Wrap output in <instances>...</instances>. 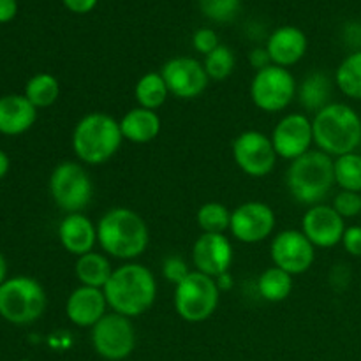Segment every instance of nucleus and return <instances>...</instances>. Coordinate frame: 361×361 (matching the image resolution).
Returning <instances> with one entry per match:
<instances>
[{
    "label": "nucleus",
    "mask_w": 361,
    "mask_h": 361,
    "mask_svg": "<svg viewBox=\"0 0 361 361\" xmlns=\"http://www.w3.org/2000/svg\"><path fill=\"white\" fill-rule=\"evenodd\" d=\"M6 275H7V263H6V257H4L2 252H0V286L6 282Z\"/></svg>",
    "instance_id": "41"
},
{
    "label": "nucleus",
    "mask_w": 361,
    "mask_h": 361,
    "mask_svg": "<svg viewBox=\"0 0 361 361\" xmlns=\"http://www.w3.org/2000/svg\"><path fill=\"white\" fill-rule=\"evenodd\" d=\"M44 288L32 277H14L0 286V316L9 323L32 324L44 314Z\"/></svg>",
    "instance_id": "6"
},
{
    "label": "nucleus",
    "mask_w": 361,
    "mask_h": 361,
    "mask_svg": "<svg viewBox=\"0 0 361 361\" xmlns=\"http://www.w3.org/2000/svg\"><path fill=\"white\" fill-rule=\"evenodd\" d=\"M90 341L95 353L108 361H122L136 348V328L130 317L109 312L90 328Z\"/></svg>",
    "instance_id": "10"
},
{
    "label": "nucleus",
    "mask_w": 361,
    "mask_h": 361,
    "mask_svg": "<svg viewBox=\"0 0 361 361\" xmlns=\"http://www.w3.org/2000/svg\"><path fill=\"white\" fill-rule=\"evenodd\" d=\"M63 6L74 14H87L95 9L99 0H62Z\"/></svg>",
    "instance_id": "38"
},
{
    "label": "nucleus",
    "mask_w": 361,
    "mask_h": 361,
    "mask_svg": "<svg viewBox=\"0 0 361 361\" xmlns=\"http://www.w3.org/2000/svg\"><path fill=\"white\" fill-rule=\"evenodd\" d=\"M335 183L341 190H351V192L361 194V154L341 155L334 159Z\"/></svg>",
    "instance_id": "29"
},
{
    "label": "nucleus",
    "mask_w": 361,
    "mask_h": 361,
    "mask_svg": "<svg viewBox=\"0 0 361 361\" xmlns=\"http://www.w3.org/2000/svg\"><path fill=\"white\" fill-rule=\"evenodd\" d=\"M23 361H28V360H23Z\"/></svg>",
    "instance_id": "42"
},
{
    "label": "nucleus",
    "mask_w": 361,
    "mask_h": 361,
    "mask_svg": "<svg viewBox=\"0 0 361 361\" xmlns=\"http://www.w3.org/2000/svg\"><path fill=\"white\" fill-rule=\"evenodd\" d=\"M331 92H334V83L324 73H310L309 76L303 78L302 83L298 85L296 97L302 104L303 109L314 113L321 111L331 102Z\"/></svg>",
    "instance_id": "23"
},
{
    "label": "nucleus",
    "mask_w": 361,
    "mask_h": 361,
    "mask_svg": "<svg viewBox=\"0 0 361 361\" xmlns=\"http://www.w3.org/2000/svg\"><path fill=\"white\" fill-rule=\"evenodd\" d=\"M235 250L231 240L217 233H203L192 245V263L196 271L219 279L229 274Z\"/></svg>",
    "instance_id": "16"
},
{
    "label": "nucleus",
    "mask_w": 361,
    "mask_h": 361,
    "mask_svg": "<svg viewBox=\"0 0 361 361\" xmlns=\"http://www.w3.org/2000/svg\"><path fill=\"white\" fill-rule=\"evenodd\" d=\"M335 85L345 97L361 101V49L342 60L335 73Z\"/></svg>",
    "instance_id": "27"
},
{
    "label": "nucleus",
    "mask_w": 361,
    "mask_h": 361,
    "mask_svg": "<svg viewBox=\"0 0 361 361\" xmlns=\"http://www.w3.org/2000/svg\"><path fill=\"white\" fill-rule=\"evenodd\" d=\"M162 78L168 85L169 94L175 97L190 101L207 90L210 78L204 66L192 56H175L169 59L161 69Z\"/></svg>",
    "instance_id": "14"
},
{
    "label": "nucleus",
    "mask_w": 361,
    "mask_h": 361,
    "mask_svg": "<svg viewBox=\"0 0 361 361\" xmlns=\"http://www.w3.org/2000/svg\"><path fill=\"white\" fill-rule=\"evenodd\" d=\"M113 270L115 268L111 267V261L108 259V256L95 252V250L85 254V256H80L76 261L78 281H80L81 286H88V288L104 289Z\"/></svg>",
    "instance_id": "24"
},
{
    "label": "nucleus",
    "mask_w": 361,
    "mask_h": 361,
    "mask_svg": "<svg viewBox=\"0 0 361 361\" xmlns=\"http://www.w3.org/2000/svg\"><path fill=\"white\" fill-rule=\"evenodd\" d=\"M221 288L214 277L190 271L180 284L175 286V310L187 323H203L210 319L219 307Z\"/></svg>",
    "instance_id": "7"
},
{
    "label": "nucleus",
    "mask_w": 361,
    "mask_h": 361,
    "mask_svg": "<svg viewBox=\"0 0 361 361\" xmlns=\"http://www.w3.org/2000/svg\"><path fill=\"white\" fill-rule=\"evenodd\" d=\"M231 152L236 166L252 178L270 175L279 159L271 137L259 130H243L238 134L233 141Z\"/></svg>",
    "instance_id": "11"
},
{
    "label": "nucleus",
    "mask_w": 361,
    "mask_h": 361,
    "mask_svg": "<svg viewBox=\"0 0 361 361\" xmlns=\"http://www.w3.org/2000/svg\"><path fill=\"white\" fill-rule=\"evenodd\" d=\"M150 231L137 212L115 207L97 222V243L102 252L115 259L133 261L147 250Z\"/></svg>",
    "instance_id": "2"
},
{
    "label": "nucleus",
    "mask_w": 361,
    "mask_h": 361,
    "mask_svg": "<svg viewBox=\"0 0 361 361\" xmlns=\"http://www.w3.org/2000/svg\"><path fill=\"white\" fill-rule=\"evenodd\" d=\"M277 217L270 204L263 201H247L231 212V231L233 238L240 243L254 245L261 243L274 233Z\"/></svg>",
    "instance_id": "12"
},
{
    "label": "nucleus",
    "mask_w": 361,
    "mask_h": 361,
    "mask_svg": "<svg viewBox=\"0 0 361 361\" xmlns=\"http://www.w3.org/2000/svg\"><path fill=\"white\" fill-rule=\"evenodd\" d=\"M293 288H295L293 275L277 267L267 268L257 279V293L261 298L271 303L288 300L293 293Z\"/></svg>",
    "instance_id": "25"
},
{
    "label": "nucleus",
    "mask_w": 361,
    "mask_h": 361,
    "mask_svg": "<svg viewBox=\"0 0 361 361\" xmlns=\"http://www.w3.org/2000/svg\"><path fill=\"white\" fill-rule=\"evenodd\" d=\"M109 309L102 289L80 286L69 295L66 303V314L73 324L80 328H94Z\"/></svg>",
    "instance_id": "18"
},
{
    "label": "nucleus",
    "mask_w": 361,
    "mask_h": 361,
    "mask_svg": "<svg viewBox=\"0 0 361 361\" xmlns=\"http://www.w3.org/2000/svg\"><path fill=\"white\" fill-rule=\"evenodd\" d=\"M7 171H9V157L6 155V152L0 150V178L6 176Z\"/></svg>",
    "instance_id": "40"
},
{
    "label": "nucleus",
    "mask_w": 361,
    "mask_h": 361,
    "mask_svg": "<svg viewBox=\"0 0 361 361\" xmlns=\"http://www.w3.org/2000/svg\"><path fill=\"white\" fill-rule=\"evenodd\" d=\"M249 63L257 71L264 69V67L271 66V59L268 55L267 48H254L249 51Z\"/></svg>",
    "instance_id": "37"
},
{
    "label": "nucleus",
    "mask_w": 361,
    "mask_h": 361,
    "mask_svg": "<svg viewBox=\"0 0 361 361\" xmlns=\"http://www.w3.org/2000/svg\"><path fill=\"white\" fill-rule=\"evenodd\" d=\"M122 141L120 122L102 111L85 115L73 130V150L76 157L87 166L108 162L120 150Z\"/></svg>",
    "instance_id": "5"
},
{
    "label": "nucleus",
    "mask_w": 361,
    "mask_h": 361,
    "mask_svg": "<svg viewBox=\"0 0 361 361\" xmlns=\"http://www.w3.org/2000/svg\"><path fill=\"white\" fill-rule=\"evenodd\" d=\"M221 42H219V35L214 28H197L192 35V48L196 49L201 55H210L215 48H219Z\"/></svg>",
    "instance_id": "35"
},
{
    "label": "nucleus",
    "mask_w": 361,
    "mask_h": 361,
    "mask_svg": "<svg viewBox=\"0 0 361 361\" xmlns=\"http://www.w3.org/2000/svg\"><path fill=\"white\" fill-rule=\"evenodd\" d=\"M59 238L63 249L73 256L94 252L97 245V226L83 214H67L59 226Z\"/></svg>",
    "instance_id": "20"
},
{
    "label": "nucleus",
    "mask_w": 361,
    "mask_h": 361,
    "mask_svg": "<svg viewBox=\"0 0 361 361\" xmlns=\"http://www.w3.org/2000/svg\"><path fill=\"white\" fill-rule=\"evenodd\" d=\"M60 95V85L53 74L39 73L28 80L25 87V97L35 106V108H49L55 104Z\"/></svg>",
    "instance_id": "28"
},
{
    "label": "nucleus",
    "mask_w": 361,
    "mask_h": 361,
    "mask_svg": "<svg viewBox=\"0 0 361 361\" xmlns=\"http://www.w3.org/2000/svg\"><path fill=\"white\" fill-rule=\"evenodd\" d=\"M270 137L279 157L295 161L312 147V120L305 113H289L279 120Z\"/></svg>",
    "instance_id": "15"
},
{
    "label": "nucleus",
    "mask_w": 361,
    "mask_h": 361,
    "mask_svg": "<svg viewBox=\"0 0 361 361\" xmlns=\"http://www.w3.org/2000/svg\"><path fill=\"white\" fill-rule=\"evenodd\" d=\"M342 245H344L348 254L355 257H361V226H349V228H345Z\"/></svg>",
    "instance_id": "36"
},
{
    "label": "nucleus",
    "mask_w": 361,
    "mask_h": 361,
    "mask_svg": "<svg viewBox=\"0 0 361 361\" xmlns=\"http://www.w3.org/2000/svg\"><path fill=\"white\" fill-rule=\"evenodd\" d=\"M270 256L274 267L291 275H302L312 267L316 247L298 229H284L271 240Z\"/></svg>",
    "instance_id": "13"
},
{
    "label": "nucleus",
    "mask_w": 361,
    "mask_h": 361,
    "mask_svg": "<svg viewBox=\"0 0 361 361\" xmlns=\"http://www.w3.org/2000/svg\"><path fill=\"white\" fill-rule=\"evenodd\" d=\"M331 207L337 210V214L342 219L358 217L361 214V194L351 192V190H341L334 197V204Z\"/></svg>",
    "instance_id": "33"
},
{
    "label": "nucleus",
    "mask_w": 361,
    "mask_h": 361,
    "mask_svg": "<svg viewBox=\"0 0 361 361\" xmlns=\"http://www.w3.org/2000/svg\"><path fill=\"white\" fill-rule=\"evenodd\" d=\"M314 143L330 157L353 154L361 145V116L345 102H330L312 118Z\"/></svg>",
    "instance_id": "3"
},
{
    "label": "nucleus",
    "mask_w": 361,
    "mask_h": 361,
    "mask_svg": "<svg viewBox=\"0 0 361 361\" xmlns=\"http://www.w3.org/2000/svg\"><path fill=\"white\" fill-rule=\"evenodd\" d=\"M344 221L330 204H314L303 214L302 233L314 247L331 249L342 243L345 233Z\"/></svg>",
    "instance_id": "17"
},
{
    "label": "nucleus",
    "mask_w": 361,
    "mask_h": 361,
    "mask_svg": "<svg viewBox=\"0 0 361 361\" xmlns=\"http://www.w3.org/2000/svg\"><path fill=\"white\" fill-rule=\"evenodd\" d=\"M298 83L289 69L279 66H268L257 71L250 81V99L261 111H284L296 97Z\"/></svg>",
    "instance_id": "9"
},
{
    "label": "nucleus",
    "mask_w": 361,
    "mask_h": 361,
    "mask_svg": "<svg viewBox=\"0 0 361 361\" xmlns=\"http://www.w3.org/2000/svg\"><path fill=\"white\" fill-rule=\"evenodd\" d=\"M53 201L66 214H78L90 204L94 183L83 164L73 161L60 162L49 176Z\"/></svg>",
    "instance_id": "8"
},
{
    "label": "nucleus",
    "mask_w": 361,
    "mask_h": 361,
    "mask_svg": "<svg viewBox=\"0 0 361 361\" xmlns=\"http://www.w3.org/2000/svg\"><path fill=\"white\" fill-rule=\"evenodd\" d=\"M18 13L16 0H0V23H7Z\"/></svg>",
    "instance_id": "39"
},
{
    "label": "nucleus",
    "mask_w": 361,
    "mask_h": 361,
    "mask_svg": "<svg viewBox=\"0 0 361 361\" xmlns=\"http://www.w3.org/2000/svg\"><path fill=\"white\" fill-rule=\"evenodd\" d=\"M37 120V108L25 95L11 94L0 97V133L18 136L30 129Z\"/></svg>",
    "instance_id": "21"
},
{
    "label": "nucleus",
    "mask_w": 361,
    "mask_h": 361,
    "mask_svg": "<svg viewBox=\"0 0 361 361\" xmlns=\"http://www.w3.org/2000/svg\"><path fill=\"white\" fill-rule=\"evenodd\" d=\"M204 18L215 23H229L236 18L242 7V0H197Z\"/></svg>",
    "instance_id": "32"
},
{
    "label": "nucleus",
    "mask_w": 361,
    "mask_h": 361,
    "mask_svg": "<svg viewBox=\"0 0 361 361\" xmlns=\"http://www.w3.org/2000/svg\"><path fill=\"white\" fill-rule=\"evenodd\" d=\"M102 291L111 312L133 319L143 316L154 307L157 298V281L145 264L126 263L113 270Z\"/></svg>",
    "instance_id": "1"
},
{
    "label": "nucleus",
    "mask_w": 361,
    "mask_h": 361,
    "mask_svg": "<svg viewBox=\"0 0 361 361\" xmlns=\"http://www.w3.org/2000/svg\"><path fill=\"white\" fill-rule=\"evenodd\" d=\"M204 71H207L208 78L214 81H222L233 74L236 67V56L229 46L221 44L215 48L210 55L204 56Z\"/></svg>",
    "instance_id": "31"
},
{
    "label": "nucleus",
    "mask_w": 361,
    "mask_h": 361,
    "mask_svg": "<svg viewBox=\"0 0 361 361\" xmlns=\"http://www.w3.org/2000/svg\"><path fill=\"white\" fill-rule=\"evenodd\" d=\"M197 226L203 233H217V235H226V231L231 226V212L226 204L219 201H208L201 204L196 214Z\"/></svg>",
    "instance_id": "30"
},
{
    "label": "nucleus",
    "mask_w": 361,
    "mask_h": 361,
    "mask_svg": "<svg viewBox=\"0 0 361 361\" xmlns=\"http://www.w3.org/2000/svg\"><path fill=\"white\" fill-rule=\"evenodd\" d=\"M286 185L298 203L307 207L321 204L335 185L334 157L321 150H309L291 161L286 171Z\"/></svg>",
    "instance_id": "4"
},
{
    "label": "nucleus",
    "mask_w": 361,
    "mask_h": 361,
    "mask_svg": "<svg viewBox=\"0 0 361 361\" xmlns=\"http://www.w3.org/2000/svg\"><path fill=\"white\" fill-rule=\"evenodd\" d=\"M189 274V264L182 257L169 256L162 261V277L171 282V284H180Z\"/></svg>",
    "instance_id": "34"
},
{
    "label": "nucleus",
    "mask_w": 361,
    "mask_h": 361,
    "mask_svg": "<svg viewBox=\"0 0 361 361\" xmlns=\"http://www.w3.org/2000/svg\"><path fill=\"white\" fill-rule=\"evenodd\" d=\"M161 116L157 111L147 108H133L120 120L123 140L134 145H147L154 141L161 133Z\"/></svg>",
    "instance_id": "22"
},
{
    "label": "nucleus",
    "mask_w": 361,
    "mask_h": 361,
    "mask_svg": "<svg viewBox=\"0 0 361 361\" xmlns=\"http://www.w3.org/2000/svg\"><path fill=\"white\" fill-rule=\"evenodd\" d=\"M168 85H166L164 78L161 73H147L137 80L136 87H134V97L140 108L154 109L157 111L164 102L168 101Z\"/></svg>",
    "instance_id": "26"
},
{
    "label": "nucleus",
    "mask_w": 361,
    "mask_h": 361,
    "mask_svg": "<svg viewBox=\"0 0 361 361\" xmlns=\"http://www.w3.org/2000/svg\"><path fill=\"white\" fill-rule=\"evenodd\" d=\"M267 51L270 55L271 63L279 67H291L298 63L305 56L309 49V39L305 32L293 25L279 27L268 35Z\"/></svg>",
    "instance_id": "19"
}]
</instances>
